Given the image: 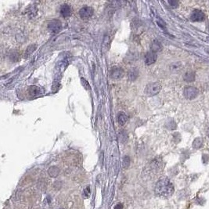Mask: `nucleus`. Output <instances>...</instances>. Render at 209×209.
Returning <instances> with one entry per match:
<instances>
[{
	"mask_svg": "<svg viewBox=\"0 0 209 209\" xmlns=\"http://www.w3.org/2000/svg\"><path fill=\"white\" fill-rule=\"evenodd\" d=\"M174 186L168 178L160 179L155 185L154 191L157 196L162 198H168L174 193Z\"/></svg>",
	"mask_w": 209,
	"mask_h": 209,
	"instance_id": "1",
	"label": "nucleus"
},
{
	"mask_svg": "<svg viewBox=\"0 0 209 209\" xmlns=\"http://www.w3.org/2000/svg\"><path fill=\"white\" fill-rule=\"evenodd\" d=\"M162 90V85L158 82L149 83L146 86L145 93L148 96H153L160 93Z\"/></svg>",
	"mask_w": 209,
	"mask_h": 209,
	"instance_id": "2",
	"label": "nucleus"
},
{
	"mask_svg": "<svg viewBox=\"0 0 209 209\" xmlns=\"http://www.w3.org/2000/svg\"><path fill=\"white\" fill-rule=\"evenodd\" d=\"M48 29L50 32H52L53 34L59 33L62 29V24L59 20L53 19L52 21H50L48 24Z\"/></svg>",
	"mask_w": 209,
	"mask_h": 209,
	"instance_id": "3",
	"label": "nucleus"
},
{
	"mask_svg": "<svg viewBox=\"0 0 209 209\" xmlns=\"http://www.w3.org/2000/svg\"><path fill=\"white\" fill-rule=\"evenodd\" d=\"M183 95L188 99H193L198 95V90L193 86H186L183 90Z\"/></svg>",
	"mask_w": 209,
	"mask_h": 209,
	"instance_id": "4",
	"label": "nucleus"
},
{
	"mask_svg": "<svg viewBox=\"0 0 209 209\" xmlns=\"http://www.w3.org/2000/svg\"><path fill=\"white\" fill-rule=\"evenodd\" d=\"M93 13H94V10L92 7L85 6H83L82 8L80 9L79 15H80L81 18L83 19V20H87V19H89L93 16Z\"/></svg>",
	"mask_w": 209,
	"mask_h": 209,
	"instance_id": "5",
	"label": "nucleus"
},
{
	"mask_svg": "<svg viewBox=\"0 0 209 209\" xmlns=\"http://www.w3.org/2000/svg\"><path fill=\"white\" fill-rule=\"evenodd\" d=\"M125 71L122 68V67H112L111 70H110V78L113 79H121L122 77L124 76Z\"/></svg>",
	"mask_w": 209,
	"mask_h": 209,
	"instance_id": "6",
	"label": "nucleus"
},
{
	"mask_svg": "<svg viewBox=\"0 0 209 209\" xmlns=\"http://www.w3.org/2000/svg\"><path fill=\"white\" fill-rule=\"evenodd\" d=\"M205 19V14L203 11L199 10H195L192 12L190 15V20L192 21H196V22H199V21H203Z\"/></svg>",
	"mask_w": 209,
	"mask_h": 209,
	"instance_id": "7",
	"label": "nucleus"
},
{
	"mask_svg": "<svg viewBox=\"0 0 209 209\" xmlns=\"http://www.w3.org/2000/svg\"><path fill=\"white\" fill-rule=\"evenodd\" d=\"M157 54L153 52H148L145 55V63L147 65H150L153 64V63L156 62L157 60Z\"/></svg>",
	"mask_w": 209,
	"mask_h": 209,
	"instance_id": "8",
	"label": "nucleus"
},
{
	"mask_svg": "<svg viewBox=\"0 0 209 209\" xmlns=\"http://www.w3.org/2000/svg\"><path fill=\"white\" fill-rule=\"evenodd\" d=\"M60 13L64 17H68L71 14V8L67 4H64L60 7Z\"/></svg>",
	"mask_w": 209,
	"mask_h": 209,
	"instance_id": "9",
	"label": "nucleus"
},
{
	"mask_svg": "<svg viewBox=\"0 0 209 209\" xmlns=\"http://www.w3.org/2000/svg\"><path fill=\"white\" fill-rule=\"evenodd\" d=\"M162 49V46L159 41H157V40H153V41L152 42V43H151V46H150L151 52H153L156 53L157 52L161 51Z\"/></svg>",
	"mask_w": 209,
	"mask_h": 209,
	"instance_id": "10",
	"label": "nucleus"
},
{
	"mask_svg": "<svg viewBox=\"0 0 209 209\" xmlns=\"http://www.w3.org/2000/svg\"><path fill=\"white\" fill-rule=\"evenodd\" d=\"M169 68L172 72H179L182 70V64L181 62H173L170 64Z\"/></svg>",
	"mask_w": 209,
	"mask_h": 209,
	"instance_id": "11",
	"label": "nucleus"
},
{
	"mask_svg": "<svg viewBox=\"0 0 209 209\" xmlns=\"http://www.w3.org/2000/svg\"><path fill=\"white\" fill-rule=\"evenodd\" d=\"M128 115L125 113H124V112H121L120 114H118V122L121 125H124L126 124V122H128Z\"/></svg>",
	"mask_w": 209,
	"mask_h": 209,
	"instance_id": "12",
	"label": "nucleus"
},
{
	"mask_svg": "<svg viewBox=\"0 0 209 209\" xmlns=\"http://www.w3.org/2000/svg\"><path fill=\"white\" fill-rule=\"evenodd\" d=\"M183 79L186 82H192L195 80V73L193 71H187L186 73H185Z\"/></svg>",
	"mask_w": 209,
	"mask_h": 209,
	"instance_id": "13",
	"label": "nucleus"
},
{
	"mask_svg": "<svg viewBox=\"0 0 209 209\" xmlns=\"http://www.w3.org/2000/svg\"><path fill=\"white\" fill-rule=\"evenodd\" d=\"M41 93V90H40V88L38 87V86H31L28 89V94H29L31 96H36L39 94H40Z\"/></svg>",
	"mask_w": 209,
	"mask_h": 209,
	"instance_id": "14",
	"label": "nucleus"
},
{
	"mask_svg": "<svg viewBox=\"0 0 209 209\" xmlns=\"http://www.w3.org/2000/svg\"><path fill=\"white\" fill-rule=\"evenodd\" d=\"M138 75H139V71L137 70L136 68L131 69L128 74V79H129V80H131V81H135V80L138 78Z\"/></svg>",
	"mask_w": 209,
	"mask_h": 209,
	"instance_id": "15",
	"label": "nucleus"
},
{
	"mask_svg": "<svg viewBox=\"0 0 209 209\" xmlns=\"http://www.w3.org/2000/svg\"><path fill=\"white\" fill-rule=\"evenodd\" d=\"M48 173L53 178H56V176L59 175V173H60V169L57 167H56V166H52L48 170Z\"/></svg>",
	"mask_w": 209,
	"mask_h": 209,
	"instance_id": "16",
	"label": "nucleus"
},
{
	"mask_svg": "<svg viewBox=\"0 0 209 209\" xmlns=\"http://www.w3.org/2000/svg\"><path fill=\"white\" fill-rule=\"evenodd\" d=\"M203 146V139L201 137H197L193 142V147L194 149H200Z\"/></svg>",
	"mask_w": 209,
	"mask_h": 209,
	"instance_id": "17",
	"label": "nucleus"
},
{
	"mask_svg": "<svg viewBox=\"0 0 209 209\" xmlns=\"http://www.w3.org/2000/svg\"><path fill=\"white\" fill-rule=\"evenodd\" d=\"M35 49H36V46H35V45H32V46H30L27 47V50H26V53H25L26 58H27V57H29V56H31V54H32V53L35 51Z\"/></svg>",
	"mask_w": 209,
	"mask_h": 209,
	"instance_id": "18",
	"label": "nucleus"
},
{
	"mask_svg": "<svg viewBox=\"0 0 209 209\" xmlns=\"http://www.w3.org/2000/svg\"><path fill=\"white\" fill-rule=\"evenodd\" d=\"M81 82H82V86L84 88H85L86 90H90V89H91V87H90V85H89V82H88L86 80H85V79H81Z\"/></svg>",
	"mask_w": 209,
	"mask_h": 209,
	"instance_id": "19",
	"label": "nucleus"
},
{
	"mask_svg": "<svg viewBox=\"0 0 209 209\" xmlns=\"http://www.w3.org/2000/svg\"><path fill=\"white\" fill-rule=\"evenodd\" d=\"M129 165H130V158L128 156H126L124 158V167L125 168H128Z\"/></svg>",
	"mask_w": 209,
	"mask_h": 209,
	"instance_id": "20",
	"label": "nucleus"
},
{
	"mask_svg": "<svg viewBox=\"0 0 209 209\" xmlns=\"http://www.w3.org/2000/svg\"><path fill=\"white\" fill-rule=\"evenodd\" d=\"M90 193H91V190H90V187H86V188L84 190V192H83V195L85 196V197H89V195H90Z\"/></svg>",
	"mask_w": 209,
	"mask_h": 209,
	"instance_id": "21",
	"label": "nucleus"
},
{
	"mask_svg": "<svg viewBox=\"0 0 209 209\" xmlns=\"http://www.w3.org/2000/svg\"><path fill=\"white\" fill-rule=\"evenodd\" d=\"M168 3H169L170 6H172V8H176L179 6V2L177 1H169Z\"/></svg>",
	"mask_w": 209,
	"mask_h": 209,
	"instance_id": "22",
	"label": "nucleus"
},
{
	"mask_svg": "<svg viewBox=\"0 0 209 209\" xmlns=\"http://www.w3.org/2000/svg\"><path fill=\"white\" fill-rule=\"evenodd\" d=\"M114 209H123V205L122 204H118Z\"/></svg>",
	"mask_w": 209,
	"mask_h": 209,
	"instance_id": "23",
	"label": "nucleus"
},
{
	"mask_svg": "<svg viewBox=\"0 0 209 209\" xmlns=\"http://www.w3.org/2000/svg\"><path fill=\"white\" fill-rule=\"evenodd\" d=\"M207 135H208V136L209 137V127L208 128V130H207Z\"/></svg>",
	"mask_w": 209,
	"mask_h": 209,
	"instance_id": "24",
	"label": "nucleus"
},
{
	"mask_svg": "<svg viewBox=\"0 0 209 209\" xmlns=\"http://www.w3.org/2000/svg\"><path fill=\"white\" fill-rule=\"evenodd\" d=\"M208 31H209V24H208Z\"/></svg>",
	"mask_w": 209,
	"mask_h": 209,
	"instance_id": "25",
	"label": "nucleus"
},
{
	"mask_svg": "<svg viewBox=\"0 0 209 209\" xmlns=\"http://www.w3.org/2000/svg\"><path fill=\"white\" fill-rule=\"evenodd\" d=\"M208 41H209V37H208Z\"/></svg>",
	"mask_w": 209,
	"mask_h": 209,
	"instance_id": "26",
	"label": "nucleus"
},
{
	"mask_svg": "<svg viewBox=\"0 0 209 209\" xmlns=\"http://www.w3.org/2000/svg\"><path fill=\"white\" fill-rule=\"evenodd\" d=\"M58 209H64V208H58Z\"/></svg>",
	"mask_w": 209,
	"mask_h": 209,
	"instance_id": "27",
	"label": "nucleus"
}]
</instances>
